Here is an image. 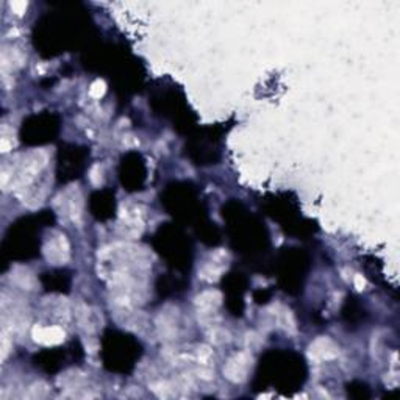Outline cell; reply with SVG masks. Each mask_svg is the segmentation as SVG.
<instances>
[{
    "label": "cell",
    "instance_id": "6da1fadb",
    "mask_svg": "<svg viewBox=\"0 0 400 400\" xmlns=\"http://www.w3.org/2000/svg\"><path fill=\"white\" fill-rule=\"evenodd\" d=\"M252 361H254V358H252V353L249 350L233 355V357L227 361V364L224 367L225 377L233 383H241L242 380H246L247 372L252 366Z\"/></svg>",
    "mask_w": 400,
    "mask_h": 400
},
{
    "label": "cell",
    "instance_id": "7a4b0ae2",
    "mask_svg": "<svg viewBox=\"0 0 400 400\" xmlns=\"http://www.w3.org/2000/svg\"><path fill=\"white\" fill-rule=\"evenodd\" d=\"M44 255L50 264H64L69 260V244L64 235L50 238L44 246Z\"/></svg>",
    "mask_w": 400,
    "mask_h": 400
},
{
    "label": "cell",
    "instance_id": "3957f363",
    "mask_svg": "<svg viewBox=\"0 0 400 400\" xmlns=\"http://www.w3.org/2000/svg\"><path fill=\"white\" fill-rule=\"evenodd\" d=\"M336 357H338V347L327 336L317 338L308 347V358L314 363L328 361V360H333Z\"/></svg>",
    "mask_w": 400,
    "mask_h": 400
},
{
    "label": "cell",
    "instance_id": "277c9868",
    "mask_svg": "<svg viewBox=\"0 0 400 400\" xmlns=\"http://www.w3.org/2000/svg\"><path fill=\"white\" fill-rule=\"evenodd\" d=\"M32 336L36 343H39L42 345H56L61 344L64 341V330L61 327H56V325H52V327H35L32 330Z\"/></svg>",
    "mask_w": 400,
    "mask_h": 400
},
{
    "label": "cell",
    "instance_id": "5b68a950",
    "mask_svg": "<svg viewBox=\"0 0 400 400\" xmlns=\"http://www.w3.org/2000/svg\"><path fill=\"white\" fill-rule=\"evenodd\" d=\"M222 302V294L219 291H205L200 295L196 297V305L199 311H202L205 314L206 311H213L214 308H218Z\"/></svg>",
    "mask_w": 400,
    "mask_h": 400
},
{
    "label": "cell",
    "instance_id": "8992f818",
    "mask_svg": "<svg viewBox=\"0 0 400 400\" xmlns=\"http://www.w3.org/2000/svg\"><path fill=\"white\" fill-rule=\"evenodd\" d=\"M11 280L16 283L18 286L20 288H24V290H35V286H36V280L33 277V273L25 269V268H16L13 272V275H11Z\"/></svg>",
    "mask_w": 400,
    "mask_h": 400
},
{
    "label": "cell",
    "instance_id": "52a82bcc",
    "mask_svg": "<svg viewBox=\"0 0 400 400\" xmlns=\"http://www.w3.org/2000/svg\"><path fill=\"white\" fill-rule=\"evenodd\" d=\"M222 271H224V268H218L216 264L208 263V264H205V266H203V269L199 272V275H200V278H203V280L216 281V280L220 277Z\"/></svg>",
    "mask_w": 400,
    "mask_h": 400
},
{
    "label": "cell",
    "instance_id": "ba28073f",
    "mask_svg": "<svg viewBox=\"0 0 400 400\" xmlns=\"http://www.w3.org/2000/svg\"><path fill=\"white\" fill-rule=\"evenodd\" d=\"M278 324L285 330L295 333V321H294V316L290 309H283L281 313H278Z\"/></svg>",
    "mask_w": 400,
    "mask_h": 400
},
{
    "label": "cell",
    "instance_id": "9c48e42d",
    "mask_svg": "<svg viewBox=\"0 0 400 400\" xmlns=\"http://www.w3.org/2000/svg\"><path fill=\"white\" fill-rule=\"evenodd\" d=\"M107 91V85H105V81H102V80H95L94 83L91 85L90 88V95L94 99H100L103 94H105Z\"/></svg>",
    "mask_w": 400,
    "mask_h": 400
},
{
    "label": "cell",
    "instance_id": "30bf717a",
    "mask_svg": "<svg viewBox=\"0 0 400 400\" xmlns=\"http://www.w3.org/2000/svg\"><path fill=\"white\" fill-rule=\"evenodd\" d=\"M90 180L92 182V184H100L102 183V170H100L99 164L92 166L91 172H90Z\"/></svg>",
    "mask_w": 400,
    "mask_h": 400
},
{
    "label": "cell",
    "instance_id": "8fae6325",
    "mask_svg": "<svg viewBox=\"0 0 400 400\" xmlns=\"http://www.w3.org/2000/svg\"><path fill=\"white\" fill-rule=\"evenodd\" d=\"M10 349H11V341H10L8 335L3 331L2 333V360H5L6 357H8Z\"/></svg>",
    "mask_w": 400,
    "mask_h": 400
},
{
    "label": "cell",
    "instance_id": "7c38bea8",
    "mask_svg": "<svg viewBox=\"0 0 400 400\" xmlns=\"http://www.w3.org/2000/svg\"><path fill=\"white\" fill-rule=\"evenodd\" d=\"M10 6H11L13 13H16L20 16V14H24L27 10V2H24V0H16V2H11Z\"/></svg>",
    "mask_w": 400,
    "mask_h": 400
},
{
    "label": "cell",
    "instance_id": "4fadbf2b",
    "mask_svg": "<svg viewBox=\"0 0 400 400\" xmlns=\"http://www.w3.org/2000/svg\"><path fill=\"white\" fill-rule=\"evenodd\" d=\"M213 352L208 349V347H200L199 349V361L202 363V364H206V361L211 358Z\"/></svg>",
    "mask_w": 400,
    "mask_h": 400
},
{
    "label": "cell",
    "instance_id": "5bb4252c",
    "mask_svg": "<svg viewBox=\"0 0 400 400\" xmlns=\"http://www.w3.org/2000/svg\"><path fill=\"white\" fill-rule=\"evenodd\" d=\"M353 283H355V288H357L358 291H363L366 288V280L363 275H360V273L353 275Z\"/></svg>",
    "mask_w": 400,
    "mask_h": 400
},
{
    "label": "cell",
    "instance_id": "9a60e30c",
    "mask_svg": "<svg viewBox=\"0 0 400 400\" xmlns=\"http://www.w3.org/2000/svg\"><path fill=\"white\" fill-rule=\"evenodd\" d=\"M11 149H13V143L11 141H8V138L3 136L2 139H0V150L5 153V152H10Z\"/></svg>",
    "mask_w": 400,
    "mask_h": 400
}]
</instances>
